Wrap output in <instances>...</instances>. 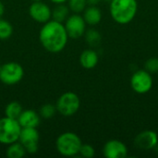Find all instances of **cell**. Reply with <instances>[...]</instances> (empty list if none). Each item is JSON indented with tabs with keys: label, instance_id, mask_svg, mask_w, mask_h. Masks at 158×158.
Here are the masks:
<instances>
[{
	"label": "cell",
	"instance_id": "9",
	"mask_svg": "<svg viewBox=\"0 0 158 158\" xmlns=\"http://www.w3.org/2000/svg\"><path fill=\"white\" fill-rule=\"evenodd\" d=\"M65 28L69 34V37L74 40L80 39L82 37L86 31V22L82 16L80 14L73 13L69 16L64 22Z\"/></svg>",
	"mask_w": 158,
	"mask_h": 158
},
{
	"label": "cell",
	"instance_id": "26",
	"mask_svg": "<svg viewBox=\"0 0 158 158\" xmlns=\"http://www.w3.org/2000/svg\"><path fill=\"white\" fill-rule=\"evenodd\" d=\"M4 13H5V6H4V4L0 1V19H2Z\"/></svg>",
	"mask_w": 158,
	"mask_h": 158
},
{
	"label": "cell",
	"instance_id": "14",
	"mask_svg": "<svg viewBox=\"0 0 158 158\" xmlns=\"http://www.w3.org/2000/svg\"><path fill=\"white\" fill-rule=\"evenodd\" d=\"M99 61V56L96 51L93 49H86L81 52L80 56V64L85 69H93Z\"/></svg>",
	"mask_w": 158,
	"mask_h": 158
},
{
	"label": "cell",
	"instance_id": "22",
	"mask_svg": "<svg viewBox=\"0 0 158 158\" xmlns=\"http://www.w3.org/2000/svg\"><path fill=\"white\" fill-rule=\"evenodd\" d=\"M13 33L12 24L5 19H0V40H7L11 37Z\"/></svg>",
	"mask_w": 158,
	"mask_h": 158
},
{
	"label": "cell",
	"instance_id": "21",
	"mask_svg": "<svg viewBox=\"0 0 158 158\" xmlns=\"http://www.w3.org/2000/svg\"><path fill=\"white\" fill-rule=\"evenodd\" d=\"M68 6L69 11L75 14H81L87 7V0H68Z\"/></svg>",
	"mask_w": 158,
	"mask_h": 158
},
{
	"label": "cell",
	"instance_id": "19",
	"mask_svg": "<svg viewBox=\"0 0 158 158\" xmlns=\"http://www.w3.org/2000/svg\"><path fill=\"white\" fill-rule=\"evenodd\" d=\"M84 36H85L86 43L92 47H95L101 43V39H102L101 34L95 29H90L86 31L84 33Z\"/></svg>",
	"mask_w": 158,
	"mask_h": 158
},
{
	"label": "cell",
	"instance_id": "10",
	"mask_svg": "<svg viewBox=\"0 0 158 158\" xmlns=\"http://www.w3.org/2000/svg\"><path fill=\"white\" fill-rule=\"evenodd\" d=\"M30 17L38 23H45L52 19V9L44 1L32 2L29 6Z\"/></svg>",
	"mask_w": 158,
	"mask_h": 158
},
{
	"label": "cell",
	"instance_id": "2",
	"mask_svg": "<svg viewBox=\"0 0 158 158\" xmlns=\"http://www.w3.org/2000/svg\"><path fill=\"white\" fill-rule=\"evenodd\" d=\"M110 15L114 21L124 25L131 22L138 11L137 0H111Z\"/></svg>",
	"mask_w": 158,
	"mask_h": 158
},
{
	"label": "cell",
	"instance_id": "1",
	"mask_svg": "<svg viewBox=\"0 0 158 158\" xmlns=\"http://www.w3.org/2000/svg\"><path fill=\"white\" fill-rule=\"evenodd\" d=\"M69 38L64 23L54 19L44 23L39 31V41L42 46L46 51L54 54L65 49Z\"/></svg>",
	"mask_w": 158,
	"mask_h": 158
},
{
	"label": "cell",
	"instance_id": "17",
	"mask_svg": "<svg viewBox=\"0 0 158 158\" xmlns=\"http://www.w3.org/2000/svg\"><path fill=\"white\" fill-rule=\"evenodd\" d=\"M26 150L22 144L18 141L7 145L6 156L8 158H21L26 156Z\"/></svg>",
	"mask_w": 158,
	"mask_h": 158
},
{
	"label": "cell",
	"instance_id": "24",
	"mask_svg": "<svg viewBox=\"0 0 158 158\" xmlns=\"http://www.w3.org/2000/svg\"><path fill=\"white\" fill-rule=\"evenodd\" d=\"M145 69L152 73L158 72V58L157 57H151L145 62Z\"/></svg>",
	"mask_w": 158,
	"mask_h": 158
},
{
	"label": "cell",
	"instance_id": "5",
	"mask_svg": "<svg viewBox=\"0 0 158 158\" xmlns=\"http://www.w3.org/2000/svg\"><path fill=\"white\" fill-rule=\"evenodd\" d=\"M81 99L79 95L73 92H66L62 94L56 103L57 112L63 117H72L80 109Z\"/></svg>",
	"mask_w": 158,
	"mask_h": 158
},
{
	"label": "cell",
	"instance_id": "20",
	"mask_svg": "<svg viewBox=\"0 0 158 158\" xmlns=\"http://www.w3.org/2000/svg\"><path fill=\"white\" fill-rule=\"evenodd\" d=\"M57 113L56 105L53 104H44L40 107L39 110V115L42 118L44 119H49L52 118L53 117H55V115Z\"/></svg>",
	"mask_w": 158,
	"mask_h": 158
},
{
	"label": "cell",
	"instance_id": "23",
	"mask_svg": "<svg viewBox=\"0 0 158 158\" xmlns=\"http://www.w3.org/2000/svg\"><path fill=\"white\" fill-rule=\"evenodd\" d=\"M79 155H81V156L84 158H92L95 155V150L94 148L88 143H82L79 152Z\"/></svg>",
	"mask_w": 158,
	"mask_h": 158
},
{
	"label": "cell",
	"instance_id": "29",
	"mask_svg": "<svg viewBox=\"0 0 158 158\" xmlns=\"http://www.w3.org/2000/svg\"><path fill=\"white\" fill-rule=\"evenodd\" d=\"M106 1H111V0H106Z\"/></svg>",
	"mask_w": 158,
	"mask_h": 158
},
{
	"label": "cell",
	"instance_id": "6",
	"mask_svg": "<svg viewBox=\"0 0 158 158\" xmlns=\"http://www.w3.org/2000/svg\"><path fill=\"white\" fill-rule=\"evenodd\" d=\"M23 77L24 69L19 63L9 61L0 65V81L5 85H16Z\"/></svg>",
	"mask_w": 158,
	"mask_h": 158
},
{
	"label": "cell",
	"instance_id": "7",
	"mask_svg": "<svg viewBox=\"0 0 158 158\" xmlns=\"http://www.w3.org/2000/svg\"><path fill=\"white\" fill-rule=\"evenodd\" d=\"M153 78L146 69H139L135 71L131 78V89L139 94H144L153 88Z\"/></svg>",
	"mask_w": 158,
	"mask_h": 158
},
{
	"label": "cell",
	"instance_id": "12",
	"mask_svg": "<svg viewBox=\"0 0 158 158\" xmlns=\"http://www.w3.org/2000/svg\"><path fill=\"white\" fill-rule=\"evenodd\" d=\"M135 146L141 150H152L158 144V135L156 131H144L139 133L134 140Z\"/></svg>",
	"mask_w": 158,
	"mask_h": 158
},
{
	"label": "cell",
	"instance_id": "15",
	"mask_svg": "<svg viewBox=\"0 0 158 158\" xmlns=\"http://www.w3.org/2000/svg\"><path fill=\"white\" fill-rule=\"evenodd\" d=\"M83 19L90 26L97 25L102 19V12L97 6H89L83 11Z\"/></svg>",
	"mask_w": 158,
	"mask_h": 158
},
{
	"label": "cell",
	"instance_id": "8",
	"mask_svg": "<svg viewBox=\"0 0 158 158\" xmlns=\"http://www.w3.org/2000/svg\"><path fill=\"white\" fill-rule=\"evenodd\" d=\"M40 134L37 128H22L19 142L25 148L26 153L29 155H34L39 149Z\"/></svg>",
	"mask_w": 158,
	"mask_h": 158
},
{
	"label": "cell",
	"instance_id": "30",
	"mask_svg": "<svg viewBox=\"0 0 158 158\" xmlns=\"http://www.w3.org/2000/svg\"><path fill=\"white\" fill-rule=\"evenodd\" d=\"M0 65H1V64H0Z\"/></svg>",
	"mask_w": 158,
	"mask_h": 158
},
{
	"label": "cell",
	"instance_id": "13",
	"mask_svg": "<svg viewBox=\"0 0 158 158\" xmlns=\"http://www.w3.org/2000/svg\"><path fill=\"white\" fill-rule=\"evenodd\" d=\"M18 121L21 128H37L41 122L39 113L32 109H26L21 112L18 118Z\"/></svg>",
	"mask_w": 158,
	"mask_h": 158
},
{
	"label": "cell",
	"instance_id": "25",
	"mask_svg": "<svg viewBox=\"0 0 158 158\" xmlns=\"http://www.w3.org/2000/svg\"><path fill=\"white\" fill-rule=\"evenodd\" d=\"M101 0H87V4L89 6H97Z\"/></svg>",
	"mask_w": 158,
	"mask_h": 158
},
{
	"label": "cell",
	"instance_id": "27",
	"mask_svg": "<svg viewBox=\"0 0 158 158\" xmlns=\"http://www.w3.org/2000/svg\"><path fill=\"white\" fill-rule=\"evenodd\" d=\"M50 1H51L52 3L57 5V4H64V3H66L68 0H50Z\"/></svg>",
	"mask_w": 158,
	"mask_h": 158
},
{
	"label": "cell",
	"instance_id": "11",
	"mask_svg": "<svg viewBox=\"0 0 158 158\" xmlns=\"http://www.w3.org/2000/svg\"><path fill=\"white\" fill-rule=\"evenodd\" d=\"M103 154L107 158H125L128 156V148L121 141L110 140L104 145Z\"/></svg>",
	"mask_w": 158,
	"mask_h": 158
},
{
	"label": "cell",
	"instance_id": "3",
	"mask_svg": "<svg viewBox=\"0 0 158 158\" xmlns=\"http://www.w3.org/2000/svg\"><path fill=\"white\" fill-rule=\"evenodd\" d=\"M82 142L78 134L67 131L61 133L56 140V149L58 154L66 157H73L79 155Z\"/></svg>",
	"mask_w": 158,
	"mask_h": 158
},
{
	"label": "cell",
	"instance_id": "28",
	"mask_svg": "<svg viewBox=\"0 0 158 158\" xmlns=\"http://www.w3.org/2000/svg\"><path fill=\"white\" fill-rule=\"evenodd\" d=\"M32 2H38V1H43V0H31Z\"/></svg>",
	"mask_w": 158,
	"mask_h": 158
},
{
	"label": "cell",
	"instance_id": "16",
	"mask_svg": "<svg viewBox=\"0 0 158 158\" xmlns=\"http://www.w3.org/2000/svg\"><path fill=\"white\" fill-rule=\"evenodd\" d=\"M69 16V8L68 5L64 4H57L55 8L52 10V19L56 20L58 22L64 23L65 20Z\"/></svg>",
	"mask_w": 158,
	"mask_h": 158
},
{
	"label": "cell",
	"instance_id": "18",
	"mask_svg": "<svg viewBox=\"0 0 158 158\" xmlns=\"http://www.w3.org/2000/svg\"><path fill=\"white\" fill-rule=\"evenodd\" d=\"M22 111H23V107L21 104L17 101H12L5 106L4 113H5V116L7 118L18 119V118L19 117Z\"/></svg>",
	"mask_w": 158,
	"mask_h": 158
},
{
	"label": "cell",
	"instance_id": "4",
	"mask_svg": "<svg viewBox=\"0 0 158 158\" xmlns=\"http://www.w3.org/2000/svg\"><path fill=\"white\" fill-rule=\"evenodd\" d=\"M21 126L18 119L4 117L0 118V143L8 145L19 141Z\"/></svg>",
	"mask_w": 158,
	"mask_h": 158
}]
</instances>
